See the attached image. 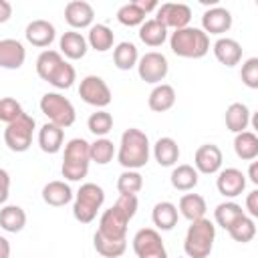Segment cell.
<instances>
[{"label": "cell", "instance_id": "cell-1", "mask_svg": "<svg viewBox=\"0 0 258 258\" xmlns=\"http://www.w3.org/2000/svg\"><path fill=\"white\" fill-rule=\"evenodd\" d=\"M149 155H151V143H149V137L145 135V131H141L137 127L125 129L121 135V141H119L117 161L125 169L137 171L147 165Z\"/></svg>", "mask_w": 258, "mask_h": 258}, {"label": "cell", "instance_id": "cell-2", "mask_svg": "<svg viewBox=\"0 0 258 258\" xmlns=\"http://www.w3.org/2000/svg\"><path fill=\"white\" fill-rule=\"evenodd\" d=\"M169 48L181 58H202L210 50V36L198 26H185L171 32Z\"/></svg>", "mask_w": 258, "mask_h": 258}, {"label": "cell", "instance_id": "cell-3", "mask_svg": "<svg viewBox=\"0 0 258 258\" xmlns=\"http://www.w3.org/2000/svg\"><path fill=\"white\" fill-rule=\"evenodd\" d=\"M91 165V143L83 137H75L64 145L60 173L69 181H81L87 177Z\"/></svg>", "mask_w": 258, "mask_h": 258}, {"label": "cell", "instance_id": "cell-4", "mask_svg": "<svg viewBox=\"0 0 258 258\" xmlns=\"http://www.w3.org/2000/svg\"><path fill=\"white\" fill-rule=\"evenodd\" d=\"M216 240V226L212 220L202 218L189 224L183 238V252L187 258H208Z\"/></svg>", "mask_w": 258, "mask_h": 258}, {"label": "cell", "instance_id": "cell-5", "mask_svg": "<svg viewBox=\"0 0 258 258\" xmlns=\"http://www.w3.org/2000/svg\"><path fill=\"white\" fill-rule=\"evenodd\" d=\"M105 204V189L93 181H87L79 187V191L75 194V202H73V216L77 222L81 224H91L99 210Z\"/></svg>", "mask_w": 258, "mask_h": 258}, {"label": "cell", "instance_id": "cell-6", "mask_svg": "<svg viewBox=\"0 0 258 258\" xmlns=\"http://www.w3.org/2000/svg\"><path fill=\"white\" fill-rule=\"evenodd\" d=\"M40 111L44 113V117L48 119V123H54L62 129L71 127L77 119V111H75V105L60 93L56 91H50V93H44L40 97Z\"/></svg>", "mask_w": 258, "mask_h": 258}, {"label": "cell", "instance_id": "cell-7", "mask_svg": "<svg viewBox=\"0 0 258 258\" xmlns=\"http://www.w3.org/2000/svg\"><path fill=\"white\" fill-rule=\"evenodd\" d=\"M34 127H36V121L28 113L18 117L14 123L6 125V129H4V143H6V147L10 151H14V153L26 151L32 145Z\"/></svg>", "mask_w": 258, "mask_h": 258}, {"label": "cell", "instance_id": "cell-8", "mask_svg": "<svg viewBox=\"0 0 258 258\" xmlns=\"http://www.w3.org/2000/svg\"><path fill=\"white\" fill-rule=\"evenodd\" d=\"M131 218L127 212H123L117 204H113L109 210H105L99 218V228L97 232L105 238L111 240H127V226Z\"/></svg>", "mask_w": 258, "mask_h": 258}, {"label": "cell", "instance_id": "cell-9", "mask_svg": "<svg viewBox=\"0 0 258 258\" xmlns=\"http://www.w3.org/2000/svg\"><path fill=\"white\" fill-rule=\"evenodd\" d=\"M133 252L137 258H167L165 244L155 228H141L135 232Z\"/></svg>", "mask_w": 258, "mask_h": 258}, {"label": "cell", "instance_id": "cell-10", "mask_svg": "<svg viewBox=\"0 0 258 258\" xmlns=\"http://www.w3.org/2000/svg\"><path fill=\"white\" fill-rule=\"evenodd\" d=\"M79 97L87 105L97 107V109H105L111 103V99H113L109 85L101 77H97V75H87L81 81V85H79Z\"/></svg>", "mask_w": 258, "mask_h": 258}, {"label": "cell", "instance_id": "cell-11", "mask_svg": "<svg viewBox=\"0 0 258 258\" xmlns=\"http://www.w3.org/2000/svg\"><path fill=\"white\" fill-rule=\"evenodd\" d=\"M137 73H139L141 81H145L149 85H161V81L169 73V62H167L165 54H161L157 50H149L139 58Z\"/></svg>", "mask_w": 258, "mask_h": 258}, {"label": "cell", "instance_id": "cell-12", "mask_svg": "<svg viewBox=\"0 0 258 258\" xmlns=\"http://www.w3.org/2000/svg\"><path fill=\"white\" fill-rule=\"evenodd\" d=\"M155 20H159L165 28L179 30V28L189 26L191 8L187 4H181V2H165V4H159L157 12H155Z\"/></svg>", "mask_w": 258, "mask_h": 258}, {"label": "cell", "instance_id": "cell-13", "mask_svg": "<svg viewBox=\"0 0 258 258\" xmlns=\"http://www.w3.org/2000/svg\"><path fill=\"white\" fill-rule=\"evenodd\" d=\"M222 161H224V155H222V149L216 143H204L194 153V167L200 173H206V175L220 173L222 171Z\"/></svg>", "mask_w": 258, "mask_h": 258}, {"label": "cell", "instance_id": "cell-14", "mask_svg": "<svg viewBox=\"0 0 258 258\" xmlns=\"http://www.w3.org/2000/svg\"><path fill=\"white\" fill-rule=\"evenodd\" d=\"M246 173H242V169L238 167H226L218 173L216 177V187L224 198H238L244 189H246Z\"/></svg>", "mask_w": 258, "mask_h": 258}, {"label": "cell", "instance_id": "cell-15", "mask_svg": "<svg viewBox=\"0 0 258 258\" xmlns=\"http://www.w3.org/2000/svg\"><path fill=\"white\" fill-rule=\"evenodd\" d=\"M64 20H67V24L73 30L91 28L93 26V20H95V10L85 0H71L64 6Z\"/></svg>", "mask_w": 258, "mask_h": 258}, {"label": "cell", "instance_id": "cell-16", "mask_svg": "<svg viewBox=\"0 0 258 258\" xmlns=\"http://www.w3.org/2000/svg\"><path fill=\"white\" fill-rule=\"evenodd\" d=\"M232 28V14L228 8L224 6H212L204 12L202 16V30L210 36V34H224Z\"/></svg>", "mask_w": 258, "mask_h": 258}, {"label": "cell", "instance_id": "cell-17", "mask_svg": "<svg viewBox=\"0 0 258 258\" xmlns=\"http://www.w3.org/2000/svg\"><path fill=\"white\" fill-rule=\"evenodd\" d=\"M24 36H26V40H28L32 46H36V48H46V46H50V44L54 42V38H56V28H54L52 22H48V20H44V18H36V20H32V22L26 24Z\"/></svg>", "mask_w": 258, "mask_h": 258}, {"label": "cell", "instance_id": "cell-18", "mask_svg": "<svg viewBox=\"0 0 258 258\" xmlns=\"http://www.w3.org/2000/svg\"><path fill=\"white\" fill-rule=\"evenodd\" d=\"M26 60V48L16 38H2L0 40V67L8 71H16Z\"/></svg>", "mask_w": 258, "mask_h": 258}, {"label": "cell", "instance_id": "cell-19", "mask_svg": "<svg viewBox=\"0 0 258 258\" xmlns=\"http://www.w3.org/2000/svg\"><path fill=\"white\" fill-rule=\"evenodd\" d=\"M58 48H60V54L67 56L69 60H79V58H83L87 54L89 40L77 30H67L58 38Z\"/></svg>", "mask_w": 258, "mask_h": 258}, {"label": "cell", "instance_id": "cell-20", "mask_svg": "<svg viewBox=\"0 0 258 258\" xmlns=\"http://www.w3.org/2000/svg\"><path fill=\"white\" fill-rule=\"evenodd\" d=\"M214 56L218 58V62H222L224 67H236L242 60V44L236 38H228V36H220L214 42Z\"/></svg>", "mask_w": 258, "mask_h": 258}, {"label": "cell", "instance_id": "cell-21", "mask_svg": "<svg viewBox=\"0 0 258 258\" xmlns=\"http://www.w3.org/2000/svg\"><path fill=\"white\" fill-rule=\"evenodd\" d=\"M73 198H75V194H73V189L67 181L54 179V181H48L42 187V200H44V204H48L52 208H62V206L75 202Z\"/></svg>", "mask_w": 258, "mask_h": 258}, {"label": "cell", "instance_id": "cell-22", "mask_svg": "<svg viewBox=\"0 0 258 258\" xmlns=\"http://www.w3.org/2000/svg\"><path fill=\"white\" fill-rule=\"evenodd\" d=\"M62 141H64V129L54 125V123H44L38 129V147L44 153H58L62 149Z\"/></svg>", "mask_w": 258, "mask_h": 258}, {"label": "cell", "instance_id": "cell-23", "mask_svg": "<svg viewBox=\"0 0 258 258\" xmlns=\"http://www.w3.org/2000/svg\"><path fill=\"white\" fill-rule=\"evenodd\" d=\"M169 181L177 191H191L200 181V171L189 163H179L171 169Z\"/></svg>", "mask_w": 258, "mask_h": 258}, {"label": "cell", "instance_id": "cell-24", "mask_svg": "<svg viewBox=\"0 0 258 258\" xmlns=\"http://www.w3.org/2000/svg\"><path fill=\"white\" fill-rule=\"evenodd\" d=\"M151 220H153L155 230L167 232V230H171V228L177 224V220H179V210H177V206L171 204V202H157V204L153 206V210H151Z\"/></svg>", "mask_w": 258, "mask_h": 258}, {"label": "cell", "instance_id": "cell-25", "mask_svg": "<svg viewBox=\"0 0 258 258\" xmlns=\"http://www.w3.org/2000/svg\"><path fill=\"white\" fill-rule=\"evenodd\" d=\"M153 157L161 167H173L179 159V145L173 137H159L153 145Z\"/></svg>", "mask_w": 258, "mask_h": 258}, {"label": "cell", "instance_id": "cell-26", "mask_svg": "<svg viewBox=\"0 0 258 258\" xmlns=\"http://www.w3.org/2000/svg\"><path fill=\"white\" fill-rule=\"evenodd\" d=\"M147 105L151 111L155 113H165L169 111L173 105H175V89L167 83H161V85H155L153 91L149 93V99H147Z\"/></svg>", "mask_w": 258, "mask_h": 258}, {"label": "cell", "instance_id": "cell-27", "mask_svg": "<svg viewBox=\"0 0 258 258\" xmlns=\"http://www.w3.org/2000/svg\"><path fill=\"white\" fill-rule=\"evenodd\" d=\"M250 117H252V113H250V109L244 105V103H232V105H228V109H226V113H224V121H226V127L232 131V133H242V131H246V127L250 125Z\"/></svg>", "mask_w": 258, "mask_h": 258}, {"label": "cell", "instance_id": "cell-28", "mask_svg": "<svg viewBox=\"0 0 258 258\" xmlns=\"http://www.w3.org/2000/svg\"><path fill=\"white\" fill-rule=\"evenodd\" d=\"M177 210H179V214H181L185 220L196 222V220L206 218V210H208V206H206L204 196H200V194H183V196L179 198V206H177Z\"/></svg>", "mask_w": 258, "mask_h": 258}, {"label": "cell", "instance_id": "cell-29", "mask_svg": "<svg viewBox=\"0 0 258 258\" xmlns=\"http://www.w3.org/2000/svg\"><path fill=\"white\" fill-rule=\"evenodd\" d=\"M24 226H26V212L20 206L4 204L0 210V228L4 232L16 234V232L24 230Z\"/></svg>", "mask_w": 258, "mask_h": 258}, {"label": "cell", "instance_id": "cell-30", "mask_svg": "<svg viewBox=\"0 0 258 258\" xmlns=\"http://www.w3.org/2000/svg\"><path fill=\"white\" fill-rule=\"evenodd\" d=\"M139 40L143 42V44H147V46H161L165 40H167V28L159 22V20H155V18H149V20H145L141 26H139Z\"/></svg>", "mask_w": 258, "mask_h": 258}, {"label": "cell", "instance_id": "cell-31", "mask_svg": "<svg viewBox=\"0 0 258 258\" xmlns=\"http://www.w3.org/2000/svg\"><path fill=\"white\" fill-rule=\"evenodd\" d=\"M139 58L141 56L137 52V46L129 40H123L113 48V62L119 71H131L133 67L139 64Z\"/></svg>", "mask_w": 258, "mask_h": 258}, {"label": "cell", "instance_id": "cell-32", "mask_svg": "<svg viewBox=\"0 0 258 258\" xmlns=\"http://www.w3.org/2000/svg\"><path fill=\"white\" fill-rule=\"evenodd\" d=\"M234 151L244 161L258 159V135L254 131H242L234 137Z\"/></svg>", "mask_w": 258, "mask_h": 258}, {"label": "cell", "instance_id": "cell-33", "mask_svg": "<svg viewBox=\"0 0 258 258\" xmlns=\"http://www.w3.org/2000/svg\"><path fill=\"white\" fill-rule=\"evenodd\" d=\"M87 40H89V46H91L93 50H97V52H107V50H111L113 44H115V34H113V30H111L107 24H93V26L89 28Z\"/></svg>", "mask_w": 258, "mask_h": 258}, {"label": "cell", "instance_id": "cell-34", "mask_svg": "<svg viewBox=\"0 0 258 258\" xmlns=\"http://www.w3.org/2000/svg\"><path fill=\"white\" fill-rule=\"evenodd\" d=\"M244 214H246V212L242 210L240 204L228 200V202H222V204L216 206V210H214V220H216L218 226H222V228L228 232V228H230L238 218H242Z\"/></svg>", "mask_w": 258, "mask_h": 258}, {"label": "cell", "instance_id": "cell-35", "mask_svg": "<svg viewBox=\"0 0 258 258\" xmlns=\"http://www.w3.org/2000/svg\"><path fill=\"white\" fill-rule=\"evenodd\" d=\"M228 234L234 242H240V244H248L254 240L256 236V224H254V218H250L248 214H244L242 218H238L230 228H228Z\"/></svg>", "mask_w": 258, "mask_h": 258}, {"label": "cell", "instance_id": "cell-36", "mask_svg": "<svg viewBox=\"0 0 258 258\" xmlns=\"http://www.w3.org/2000/svg\"><path fill=\"white\" fill-rule=\"evenodd\" d=\"M147 12L141 8L139 0H133V2H127L123 4L119 10H117V20L123 24V26H141L147 18Z\"/></svg>", "mask_w": 258, "mask_h": 258}, {"label": "cell", "instance_id": "cell-37", "mask_svg": "<svg viewBox=\"0 0 258 258\" xmlns=\"http://www.w3.org/2000/svg\"><path fill=\"white\" fill-rule=\"evenodd\" d=\"M93 246L95 250L105 256V258H119L125 250H127V240H111V238H105L101 236L99 232H95L93 236Z\"/></svg>", "mask_w": 258, "mask_h": 258}, {"label": "cell", "instance_id": "cell-38", "mask_svg": "<svg viewBox=\"0 0 258 258\" xmlns=\"http://www.w3.org/2000/svg\"><path fill=\"white\" fill-rule=\"evenodd\" d=\"M62 54L60 50H52V48H46L38 54L36 58V75L42 79V81H48V77L52 75V71L62 62Z\"/></svg>", "mask_w": 258, "mask_h": 258}, {"label": "cell", "instance_id": "cell-39", "mask_svg": "<svg viewBox=\"0 0 258 258\" xmlns=\"http://www.w3.org/2000/svg\"><path fill=\"white\" fill-rule=\"evenodd\" d=\"M75 81H77V71H75V67L69 62V60H62L54 71H52V75L48 77V85H52L54 89H71L73 85H75Z\"/></svg>", "mask_w": 258, "mask_h": 258}, {"label": "cell", "instance_id": "cell-40", "mask_svg": "<svg viewBox=\"0 0 258 258\" xmlns=\"http://www.w3.org/2000/svg\"><path fill=\"white\" fill-rule=\"evenodd\" d=\"M117 155L115 143L107 137H97L91 143V161H95L97 165H107L113 157Z\"/></svg>", "mask_w": 258, "mask_h": 258}, {"label": "cell", "instance_id": "cell-41", "mask_svg": "<svg viewBox=\"0 0 258 258\" xmlns=\"http://www.w3.org/2000/svg\"><path fill=\"white\" fill-rule=\"evenodd\" d=\"M143 187V175L135 169H125L119 177H117V189H119V196H137Z\"/></svg>", "mask_w": 258, "mask_h": 258}, {"label": "cell", "instance_id": "cell-42", "mask_svg": "<svg viewBox=\"0 0 258 258\" xmlns=\"http://www.w3.org/2000/svg\"><path fill=\"white\" fill-rule=\"evenodd\" d=\"M87 127L93 135L97 137H105L111 129H113V115L105 109H97L95 113H91V117L87 119Z\"/></svg>", "mask_w": 258, "mask_h": 258}, {"label": "cell", "instance_id": "cell-43", "mask_svg": "<svg viewBox=\"0 0 258 258\" xmlns=\"http://www.w3.org/2000/svg\"><path fill=\"white\" fill-rule=\"evenodd\" d=\"M22 115H24V109H22V105H20L16 99L4 97V99L0 101V121H2V123L10 125V123H14L18 117H22Z\"/></svg>", "mask_w": 258, "mask_h": 258}, {"label": "cell", "instance_id": "cell-44", "mask_svg": "<svg viewBox=\"0 0 258 258\" xmlns=\"http://www.w3.org/2000/svg\"><path fill=\"white\" fill-rule=\"evenodd\" d=\"M240 79L248 89H258V56H250L242 62Z\"/></svg>", "mask_w": 258, "mask_h": 258}, {"label": "cell", "instance_id": "cell-45", "mask_svg": "<svg viewBox=\"0 0 258 258\" xmlns=\"http://www.w3.org/2000/svg\"><path fill=\"white\" fill-rule=\"evenodd\" d=\"M115 204H117L123 212H127L131 220H133V216L137 214V208H139V200H137V196H133V194H129V196H119Z\"/></svg>", "mask_w": 258, "mask_h": 258}, {"label": "cell", "instance_id": "cell-46", "mask_svg": "<svg viewBox=\"0 0 258 258\" xmlns=\"http://www.w3.org/2000/svg\"><path fill=\"white\" fill-rule=\"evenodd\" d=\"M246 212L250 218L258 220V187L252 189L248 196H246Z\"/></svg>", "mask_w": 258, "mask_h": 258}, {"label": "cell", "instance_id": "cell-47", "mask_svg": "<svg viewBox=\"0 0 258 258\" xmlns=\"http://www.w3.org/2000/svg\"><path fill=\"white\" fill-rule=\"evenodd\" d=\"M0 177H2V194H0V202L2 204H6V200H8V191H10V175H8V171L6 169H0Z\"/></svg>", "mask_w": 258, "mask_h": 258}, {"label": "cell", "instance_id": "cell-48", "mask_svg": "<svg viewBox=\"0 0 258 258\" xmlns=\"http://www.w3.org/2000/svg\"><path fill=\"white\" fill-rule=\"evenodd\" d=\"M12 16V4L8 0H0V22H6Z\"/></svg>", "mask_w": 258, "mask_h": 258}, {"label": "cell", "instance_id": "cell-49", "mask_svg": "<svg viewBox=\"0 0 258 258\" xmlns=\"http://www.w3.org/2000/svg\"><path fill=\"white\" fill-rule=\"evenodd\" d=\"M246 177L258 187V159H254V161L248 165V173H246Z\"/></svg>", "mask_w": 258, "mask_h": 258}, {"label": "cell", "instance_id": "cell-50", "mask_svg": "<svg viewBox=\"0 0 258 258\" xmlns=\"http://www.w3.org/2000/svg\"><path fill=\"white\" fill-rule=\"evenodd\" d=\"M0 248H2L0 258H10V244H8V240H6L4 236L0 238Z\"/></svg>", "mask_w": 258, "mask_h": 258}, {"label": "cell", "instance_id": "cell-51", "mask_svg": "<svg viewBox=\"0 0 258 258\" xmlns=\"http://www.w3.org/2000/svg\"><path fill=\"white\" fill-rule=\"evenodd\" d=\"M250 125H252V129H254V133L258 135V111L252 113V117H250Z\"/></svg>", "mask_w": 258, "mask_h": 258}, {"label": "cell", "instance_id": "cell-52", "mask_svg": "<svg viewBox=\"0 0 258 258\" xmlns=\"http://www.w3.org/2000/svg\"><path fill=\"white\" fill-rule=\"evenodd\" d=\"M177 258H185V256H177Z\"/></svg>", "mask_w": 258, "mask_h": 258}, {"label": "cell", "instance_id": "cell-53", "mask_svg": "<svg viewBox=\"0 0 258 258\" xmlns=\"http://www.w3.org/2000/svg\"><path fill=\"white\" fill-rule=\"evenodd\" d=\"M256 6H258V0H256Z\"/></svg>", "mask_w": 258, "mask_h": 258}]
</instances>
